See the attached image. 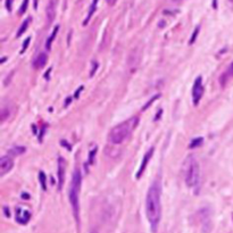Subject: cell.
<instances>
[{
  "label": "cell",
  "mask_w": 233,
  "mask_h": 233,
  "mask_svg": "<svg viewBox=\"0 0 233 233\" xmlns=\"http://www.w3.org/2000/svg\"><path fill=\"white\" fill-rule=\"evenodd\" d=\"M117 0H106V3H108V5H111V6H113V5H115V3H116Z\"/></svg>",
  "instance_id": "cell-28"
},
{
  "label": "cell",
  "mask_w": 233,
  "mask_h": 233,
  "mask_svg": "<svg viewBox=\"0 0 233 233\" xmlns=\"http://www.w3.org/2000/svg\"><path fill=\"white\" fill-rule=\"evenodd\" d=\"M81 90H83V86H80V88H79V90H77L76 93H75V98H77V97H79V95H80V91H81Z\"/></svg>",
  "instance_id": "cell-29"
},
{
  "label": "cell",
  "mask_w": 233,
  "mask_h": 233,
  "mask_svg": "<svg viewBox=\"0 0 233 233\" xmlns=\"http://www.w3.org/2000/svg\"><path fill=\"white\" fill-rule=\"evenodd\" d=\"M25 147H22V146H19V147H14L12 148V150H10V153H14V155H22V153H25Z\"/></svg>",
  "instance_id": "cell-18"
},
{
  "label": "cell",
  "mask_w": 233,
  "mask_h": 233,
  "mask_svg": "<svg viewBox=\"0 0 233 233\" xmlns=\"http://www.w3.org/2000/svg\"><path fill=\"white\" fill-rule=\"evenodd\" d=\"M3 210H5V215H6L7 217H9V216H10V212L8 210V207H3Z\"/></svg>",
  "instance_id": "cell-27"
},
{
  "label": "cell",
  "mask_w": 233,
  "mask_h": 233,
  "mask_svg": "<svg viewBox=\"0 0 233 233\" xmlns=\"http://www.w3.org/2000/svg\"><path fill=\"white\" fill-rule=\"evenodd\" d=\"M229 1H230V3H233V0H229Z\"/></svg>",
  "instance_id": "cell-34"
},
{
  "label": "cell",
  "mask_w": 233,
  "mask_h": 233,
  "mask_svg": "<svg viewBox=\"0 0 233 233\" xmlns=\"http://www.w3.org/2000/svg\"><path fill=\"white\" fill-rule=\"evenodd\" d=\"M33 6H34V9L38 8V0H33Z\"/></svg>",
  "instance_id": "cell-30"
},
{
  "label": "cell",
  "mask_w": 233,
  "mask_h": 233,
  "mask_svg": "<svg viewBox=\"0 0 233 233\" xmlns=\"http://www.w3.org/2000/svg\"><path fill=\"white\" fill-rule=\"evenodd\" d=\"M81 183H82V174L80 169L76 168L72 176L71 188H70V203H71L72 210H73L74 217L79 222L80 217V190H81Z\"/></svg>",
  "instance_id": "cell-3"
},
{
  "label": "cell",
  "mask_w": 233,
  "mask_h": 233,
  "mask_svg": "<svg viewBox=\"0 0 233 233\" xmlns=\"http://www.w3.org/2000/svg\"><path fill=\"white\" fill-rule=\"evenodd\" d=\"M65 180V160L59 157L58 158V189L61 190Z\"/></svg>",
  "instance_id": "cell-10"
},
{
  "label": "cell",
  "mask_w": 233,
  "mask_h": 233,
  "mask_svg": "<svg viewBox=\"0 0 233 233\" xmlns=\"http://www.w3.org/2000/svg\"><path fill=\"white\" fill-rule=\"evenodd\" d=\"M30 22H31V18H28V19H25L24 22H23V24L21 25V28H18V31H17V37H21L22 34L25 33V31L28 30V25H30Z\"/></svg>",
  "instance_id": "cell-15"
},
{
  "label": "cell",
  "mask_w": 233,
  "mask_h": 233,
  "mask_svg": "<svg viewBox=\"0 0 233 233\" xmlns=\"http://www.w3.org/2000/svg\"><path fill=\"white\" fill-rule=\"evenodd\" d=\"M204 142V139L203 138H196L193 139L192 141L190 142V144H189V148H191V149H193V148H197L199 147V146H201Z\"/></svg>",
  "instance_id": "cell-16"
},
{
  "label": "cell",
  "mask_w": 233,
  "mask_h": 233,
  "mask_svg": "<svg viewBox=\"0 0 233 233\" xmlns=\"http://www.w3.org/2000/svg\"><path fill=\"white\" fill-rule=\"evenodd\" d=\"M199 28H200L199 26H197V28H196V30H194V32H193V34H192V37H191L190 41H189V43H193V42H194L197 35H198V32H199Z\"/></svg>",
  "instance_id": "cell-20"
},
{
  "label": "cell",
  "mask_w": 233,
  "mask_h": 233,
  "mask_svg": "<svg viewBox=\"0 0 233 233\" xmlns=\"http://www.w3.org/2000/svg\"><path fill=\"white\" fill-rule=\"evenodd\" d=\"M184 176L185 183L189 188L197 189L200 183V168L199 164L194 157L189 156L184 162Z\"/></svg>",
  "instance_id": "cell-4"
},
{
  "label": "cell",
  "mask_w": 233,
  "mask_h": 233,
  "mask_svg": "<svg viewBox=\"0 0 233 233\" xmlns=\"http://www.w3.org/2000/svg\"><path fill=\"white\" fill-rule=\"evenodd\" d=\"M137 124H138V118L133 117V118H130L129 121H125V122L116 125L109 132V135H108L109 141L114 144L123 143L131 135L132 131Z\"/></svg>",
  "instance_id": "cell-2"
},
{
  "label": "cell",
  "mask_w": 233,
  "mask_h": 233,
  "mask_svg": "<svg viewBox=\"0 0 233 233\" xmlns=\"http://www.w3.org/2000/svg\"><path fill=\"white\" fill-rule=\"evenodd\" d=\"M31 218V212L28 209H25L23 207H17L16 208V222L22 225L28 224Z\"/></svg>",
  "instance_id": "cell-6"
},
{
  "label": "cell",
  "mask_w": 233,
  "mask_h": 233,
  "mask_svg": "<svg viewBox=\"0 0 233 233\" xmlns=\"http://www.w3.org/2000/svg\"><path fill=\"white\" fill-rule=\"evenodd\" d=\"M58 30H59V26L57 25V26L55 28V30L52 31V33L50 34V37L47 39V41H46V48L48 50L51 49V44H52V42H54V40H55V38H56V35H57V33H58Z\"/></svg>",
  "instance_id": "cell-14"
},
{
  "label": "cell",
  "mask_w": 233,
  "mask_h": 233,
  "mask_svg": "<svg viewBox=\"0 0 233 233\" xmlns=\"http://www.w3.org/2000/svg\"><path fill=\"white\" fill-rule=\"evenodd\" d=\"M14 166V160L9 156H3L0 158V175L8 173Z\"/></svg>",
  "instance_id": "cell-7"
},
{
  "label": "cell",
  "mask_w": 233,
  "mask_h": 233,
  "mask_svg": "<svg viewBox=\"0 0 233 233\" xmlns=\"http://www.w3.org/2000/svg\"><path fill=\"white\" fill-rule=\"evenodd\" d=\"M28 0H23V3H22L21 8H19V14H24L28 9Z\"/></svg>",
  "instance_id": "cell-19"
},
{
  "label": "cell",
  "mask_w": 233,
  "mask_h": 233,
  "mask_svg": "<svg viewBox=\"0 0 233 233\" xmlns=\"http://www.w3.org/2000/svg\"><path fill=\"white\" fill-rule=\"evenodd\" d=\"M204 93V86H203V77L198 76L193 83L192 86V101L194 105H198L200 99L203 97Z\"/></svg>",
  "instance_id": "cell-5"
},
{
  "label": "cell",
  "mask_w": 233,
  "mask_h": 233,
  "mask_svg": "<svg viewBox=\"0 0 233 233\" xmlns=\"http://www.w3.org/2000/svg\"><path fill=\"white\" fill-rule=\"evenodd\" d=\"M230 77H233V63H232V64H230V66H229V68L226 70V72L222 74V76H221V79H220V81H221L222 84H224L225 82H227V81H229V79H230Z\"/></svg>",
  "instance_id": "cell-12"
},
{
  "label": "cell",
  "mask_w": 233,
  "mask_h": 233,
  "mask_svg": "<svg viewBox=\"0 0 233 233\" xmlns=\"http://www.w3.org/2000/svg\"><path fill=\"white\" fill-rule=\"evenodd\" d=\"M96 153H97V149H93V150L91 151V153H89V164H92L93 163V159H95V155H96Z\"/></svg>",
  "instance_id": "cell-23"
},
{
  "label": "cell",
  "mask_w": 233,
  "mask_h": 233,
  "mask_svg": "<svg viewBox=\"0 0 233 233\" xmlns=\"http://www.w3.org/2000/svg\"><path fill=\"white\" fill-rule=\"evenodd\" d=\"M57 3H58V0H49V3H48V7H47V19H48V23H51L55 19Z\"/></svg>",
  "instance_id": "cell-9"
},
{
  "label": "cell",
  "mask_w": 233,
  "mask_h": 233,
  "mask_svg": "<svg viewBox=\"0 0 233 233\" xmlns=\"http://www.w3.org/2000/svg\"><path fill=\"white\" fill-rule=\"evenodd\" d=\"M47 61H48V56L46 52H40L37 56V58L33 60V67L34 68H42L43 66H46Z\"/></svg>",
  "instance_id": "cell-11"
},
{
  "label": "cell",
  "mask_w": 233,
  "mask_h": 233,
  "mask_svg": "<svg viewBox=\"0 0 233 233\" xmlns=\"http://www.w3.org/2000/svg\"><path fill=\"white\" fill-rule=\"evenodd\" d=\"M159 97H160L159 95H157V96H155V97H153V98H151L150 100H149V102H148V104L146 105V106H144V107L142 108V109H143V111H144V109H147V108L149 107V106H150V105L153 104V102L155 101V100H156V99H158V98H159Z\"/></svg>",
  "instance_id": "cell-21"
},
{
  "label": "cell",
  "mask_w": 233,
  "mask_h": 233,
  "mask_svg": "<svg viewBox=\"0 0 233 233\" xmlns=\"http://www.w3.org/2000/svg\"><path fill=\"white\" fill-rule=\"evenodd\" d=\"M39 180H40L41 187H42L43 190H47V178H46V174H44L42 171L39 173Z\"/></svg>",
  "instance_id": "cell-17"
},
{
  "label": "cell",
  "mask_w": 233,
  "mask_h": 233,
  "mask_svg": "<svg viewBox=\"0 0 233 233\" xmlns=\"http://www.w3.org/2000/svg\"><path fill=\"white\" fill-rule=\"evenodd\" d=\"M214 8H216V0H214Z\"/></svg>",
  "instance_id": "cell-32"
},
{
  "label": "cell",
  "mask_w": 233,
  "mask_h": 233,
  "mask_svg": "<svg viewBox=\"0 0 233 233\" xmlns=\"http://www.w3.org/2000/svg\"><path fill=\"white\" fill-rule=\"evenodd\" d=\"M91 233H97V231H92V232Z\"/></svg>",
  "instance_id": "cell-33"
},
{
  "label": "cell",
  "mask_w": 233,
  "mask_h": 233,
  "mask_svg": "<svg viewBox=\"0 0 233 233\" xmlns=\"http://www.w3.org/2000/svg\"><path fill=\"white\" fill-rule=\"evenodd\" d=\"M30 41H31V38H28V39L24 41V43H23V47H22V51L21 52H24L25 50L28 49V44H30Z\"/></svg>",
  "instance_id": "cell-22"
},
{
  "label": "cell",
  "mask_w": 233,
  "mask_h": 233,
  "mask_svg": "<svg viewBox=\"0 0 233 233\" xmlns=\"http://www.w3.org/2000/svg\"><path fill=\"white\" fill-rule=\"evenodd\" d=\"M7 111H7V109H5V108H3V111H1V121H3V122L7 118Z\"/></svg>",
  "instance_id": "cell-25"
},
{
  "label": "cell",
  "mask_w": 233,
  "mask_h": 233,
  "mask_svg": "<svg viewBox=\"0 0 233 233\" xmlns=\"http://www.w3.org/2000/svg\"><path fill=\"white\" fill-rule=\"evenodd\" d=\"M97 67H98V64H97V63H93V70H92V72H90V76H93V74H95Z\"/></svg>",
  "instance_id": "cell-26"
},
{
  "label": "cell",
  "mask_w": 233,
  "mask_h": 233,
  "mask_svg": "<svg viewBox=\"0 0 233 233\" xmlns=\"http://www.w3.org/2000/svg\"><path fill=\"white\" fill-rule=\"evenodd\" d=\"M153 148H150V149H149V150H148L147 153H144L143 159H142L141 165H140V168H139L138 173H137V175H135V178H137V179L141 178L142 173L144 172V169H146V167H147L148 163H149V160H150L151 156H153Z\"/></svg>",
  "instance_id": "cell-8"
},
{
  "label": "cell",
  "mask_w": 233,
  "mask_h": 233,
  "mask_svg": "<svg viewBox=\"0 0 233 233\" xmlns=\"http://www.w3.org/2000/svg\"><path fill=\"white\" fill-rule=\"evenodd\" d=\"M13 1L14 0H6V8L9 12H12V6H13Z\"/></svg>",
  "instance_id": "cell-24"
},
{
  "label": "cell",
  "mask_w": 233,
  "mask_h": 233,
  "mask_svg": "<svg viewBox=\"0 0 233 233\" xmlns=\"http://www.w3.org/2000/svg\"><path fill=\"white\" fill-rule=\"evenodd\" d=\"M160 194H162V188H160L159 181L157 180L150 185L147 197H146V214H147V218L150 223L153 231H157L160 217H162Z\"/></svg>",
  "instance_id": "cell-1"
},
{
  "label": "cell",
  "mask_w": 233,
  "mask_h": 233,
  "mask_svg": "<svg viewBox=\"0 0 233 233\" xmlns=\"http://www.w3.org/2000/svg\"><path fill=\"white\" fill-rule=\"evenodd\" d=\"M174 3H180V1H182V0H173Z\"/></svg>",
  "instance_id": "cell-31"
},
{
  "label": "cell",
  "mask_w": 233,
  "mask_h": 233,
  "mask_svg": "<svg viewBox=\"0 0 233 233\" xmlns=\"http://www.w3.org/2000/svg\"><path fill=\"white\" fill-rule=\"evenodd\" d=\"M97 5H98V0H92L91 6H90L89 12H88V16H86L85 21H84V25H86L88 23H89L90 18H91V16L93 15V14H95L96 9H97Z\"/></svg>",
  "instance_id": "cell-13"
}]
</instances>
